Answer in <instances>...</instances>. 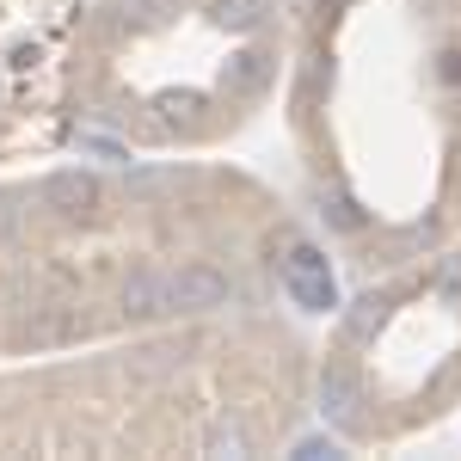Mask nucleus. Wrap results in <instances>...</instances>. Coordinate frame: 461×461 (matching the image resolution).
Returning <instances> with one entry per match:
<instances>
[{"label": "nucleus", "instance_id": "nucleus-2", "mask_svg": "<svg viewBox=\"0 0 461 461\" xmlns=\"http://www.w3.org/2000/svg\"><path fill=\"white\" fill-rule=\"evenodd\" d=\"M284 277H289V289H295L308 308H332V277H326V258H320V252L302 247V252L284 265Z\"/></svg>", "mask_w": 461, "mask_h": 461}, {"label": "nucleus", "instance_id": "nucleus-3", "mask_svg": "<svg viewBox=\"0 0 461 461\" xmlns=\"http://www.w3.org/2000/svg\"><path fill=\"white\" fill-rule=\"evenodd\" d=\"M43 197H50V203H74V210H80V203L93 197V178L62 173V178H50V185H43Z\"/></svg>", "mask_w": 461, "mask_h": 461}, {"label": "nucleus", "instance_id": "nucleus-4", "mask_svg": "<svg viewBox=\"0 0 461 461\" xmlns=\"http://www.w3.org/2000/svg\"><path fill=\"white\" fill-rule=\"evenodd\" d=\"M215 19H221V25H234V32H247V25H258V0H221V6H215Z\"/></svg>", "mask_w": 461, "mask_h": 461}, {"label": "nucleus", "instance_id": "nucleus-1", "mask_svg": "<svg viewBox=\"0 0 461 461\" xmlns=\"http://www.w3.org/2000/svg\"><path fill=\"white\" fill-rule=\"evenodd\" d=\"M167 308H215L228 302V277H215L210 265H185V271H167Z\"/></svg>", "mask_w": 461, "mask_h": 461}]
</instances>
